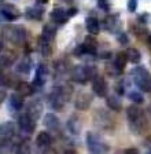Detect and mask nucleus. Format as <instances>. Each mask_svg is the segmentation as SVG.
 Listing matches in <instances>:
<instances>
[{"mask_svg": "<svg viewBox=\"0 0 151 154\" xmlns=\"http://www.w3.org/2000/svg\"><path fill=\"white\" fill-rule=\"evenodd\" d=\"M3 50V42H2V38H0V51Z\"/></svg>", "mask_w": 151, "mask_h": 154, "instance_id": "obj_35", "label": "nucleus"}, {"mask_svg": "<svg viewBox=\"0 0 151 154\" xmlns=\"http://www.w3.org/2000/svg\"><path fill=\"white\" fill-rule=\"evenodd\" d=\"M55 33H56V30H55V28L52 25H45L44 28H43V37H45L47 40H50V42H52L55 37Z\"/></svg>", "mask_w": 151, "mask_h": 154, "instance_id": "obj_26", "label": "nucleus"}, {"mask_svg": "<svg viewBox=\"0 0 151 154\" xmlns=\"http://www.w3.org/2000/svg\"><path fill=\"white\" fill-rule=\"evenodd\" d=\"M47 74H48V72H47V66L45 65H39V67H37V72H36V76H35V84L36 85H43V84L45 83V80H47Z\"/></svg>", "mask_w": 151, "mask_h": 154, "instance_id": "obj_16", "label": "nucleus"}, {"mask_svg": "<svg viewBox=\"0 0 151 154\" xmlns=\"http://www.w3.org/2000/svg\"><path fill=\"white\" fill-rule=\"evenodd\" d=\"M0 14L7 19V21H15L18 17H20V11L13 4H4L0 8Z\"/></svg>", "mask_w": 151, "mask_h": 154, "instance_id": "obj_10", "label": "nucleus"}, {"mask_svg": "<svg viewBox=\"0 0 151 154\" xmlns=\"http://www.w3.org/2000/svg\"><path fill=\"white\" fill-rule=\"evenodd\" d=\"M137 6V0H129L128 2V10L129 11H135Z\"/></svg>", "mask_w": 151, "mask_h": 154, "instance_id": "obj_31", "label": "nucleus"}, {"mask_svg": "<svg viewBox=\"0 0 151 154\" xmlns=\"http://www.w3.org/2000/svg\"><path fill=\"white\" fill-rule=\"evenodd\" d=\"M92 90L98 96H106L107 95V83L106 80L100 76H95L92 80Z\"/></svg>", "mask_w": 151, "mask_h": 154, "instance_id": "obj_6", "label": "nucleus"}, {"mask_svg": "<svg viewBox=\"0 0 151 154\" xmlns=\"http://www.w3.org/2000/svg\"><path fill=\"white\" fill-rule=\"evenodd\" d=\"M18 124H20V128L22 129L25 134H30V132H33L36 128V120L32 119L28 113L21 116L20 120H18Z\"/></svg>", "mask_w": 151, "mask_h": 154, "instance_id": "obj_7", "label": "nucleus"}, {"mask_svg": "<svg viewBox=\"0 0 151 154\" xmlns=\"http://www.w3.org/2000/svg\"><path fill=\"white\" fill-rule=\"evenodd\" d=\"M125 153L126 154H137L139 153V150H136V149H126V150H125Z\"/></svg>", "mask_w": 151, "mask_h": 154, "instance_id": "obj_32", "label": "nucleus"}, {"mask_svg": "<svg viewBox=\"0 0 151 154\" xmlns=\"http://www.w3.org/2000/svg\"><path fill=\"white\" fill-rule=\"evenodd\" d=\"M68 127H69V129H70L71 134L78 135L80 134V131H81L80 119H78V117H71V119L69 120V122H68Z\"/></svg>", "mask_w": 151, "mask_h": 154, "instance_id": "obj_25", "label": "nucleus"}, {"mask_svg": "<svg viewBox=\"0 0 151 154\" xmlns=\"http://www.w3.org/2000/svg\"><path fill=\"white\" fill-rule=\"evenodd\" d=\"M41 113H43V103L40 102L39 99L33 100L29 105V107H28V114L37 121V120L41 117Z\"/></svg>", "mask_w": 151, "mask_h": 154, "instance_id": "obj_11", "label": "nucleus"}, {"mask_svg": "<svg viewBox=\"0 0 151 154\" xmlns=\"http://www.w3.org/2000/svg\"><path fill=\"white\" fill-rule=\"evenodd\" d=\"M129 99H131L132 102H135L136 105H140V103L144 102V98H143L141 92H137V91H132V92L129 94Z\"/></svg>", "mask_w": 151, "mask_h": 154, "instance_id": "obj_28", "label": "nucleus"}, {"mask_svg": "<svg viewBox=\"0 0 151 154\" xmlns=\"http://www.w3.org/2000/svg\"><path fill=\"white\" fill-rule=\"evenodd\" d=\"M146 146H147V147L150 149V151H151V136L147 139V140H146Z\"/></svg>", "mask_w": 151, "mask_h": 154, "instance_id": "obj_33", "label": "nucleus"}, {"mask_svg": "<svg viewBox=\"0 0 151 154\" xmlns=\"http://www.w3.org/2000/svg\"><path fill=\"white\" fill-rule=\"evenodd\" d=\"M17 91H18L22 96H30L33 94V87L30 85L29 83L21 81V83L17 85Z\"/></svg>", "mask_w": 151, "mask_h": 154, "instance_id": "obj_23", "label": "nucleus"}, {"mask_svg": "<svg viewBox=\"0 0 151 154\" xmlns=\"http://www.w3.org/2000/svg\"><path fill=\"white\" fill-rule=\"evenodd\" d=\"M95 77V70L91 66H74L71 70V79L80 84H85Z\"/></svg>", "mask_w": 151, "mask_h": 154, "instance_id": "obj_5", "label": "nucleus"}, {"mask_svg": "<svg viewBox=\"0 0 151 154\" xmlns=\"http://www.w3.org/2000/svg\"><path fill=\"white\" fill-rule=\"evenodd\" d=\"M106 105L109 106L111 110H114V112H118V110H121V100H119V98L117 95H110L107 96L106 99Z\"/></svg>", "mask_w": 151, "mask_h": 154, "instance_id": "obj_22", "label": "nucleus"}, {"mask_svg": "<svg viewBox=\"0 0 151 154\" xmlns=\"http://www.w3.org/2000/svg\"><path fill=\"white\" fill-rule=\"evenodd\" d=\"M95 121H96V125H99L100 128H103V129H110L114 125V120L109 114L103 113V110H99L95 114Z\"/></svg>", "mask_w": 151, "mask_h": 154, "instance_id": "obj_9", "label": "nucleus"}, {"mask_svg": "<svg viewBox=\"0 0 151 154\" xmlns=\"http://www.w3.org/2000/svg\"><path fill=\"white\" fill-rule=\"evenodd\" d=\"M126 116H128V121H129V128L133 134L139 135L147 128V120L146 116L143 114L137 106H129L126 109Z\"/></svg>", "mask_w": 151, "mask_h": 154, "instance_id": "obj_1", "label": "nucleus"}, {"mask_svg": "<svg viewBox=\"0 0 151 154\" xmlns=\"http://www.w3.org/2000/svg\"><path fill=\"white\" fill-rule=\"evenodd\" d=\"M4 83H6V79H4V76H2V74H0V85H3Z\"/></svg>", "mask_w": 151, "mask_h": 154, "instance_id": "obj_34", "label": "nucleus"}, {"mask_svg": "<svg viewBox=\"0 0 151 154\" xmlns=\"http://www.w3.org/2000/svg\"><path fill=\"white\" fill-rule=\"evenodd\" d=\"M92 103V95L89 92H80L76 96V100H74V106L77 107L78 110H87L88 107Z\"/></svg>", "mask_w": 151, "mask_h": 154, "instance_id": "obj_8", "label": "nucleus"}, {"mask_svg": "<svg viewBox=\"0 0 151 154\" xmlns=\"http://www.w3.org/2000/svg\"><path fill=\"white\" fill-rule=\"evenodd\" d=\"M44 125L51 131H58L59 127H61V122L54 113H47L44 116Z\"/></svg>", "mask_w": 151, "mask_h": 154, "instance_id": "obj_13", "label": "nucleus"}, {"mask_svg": "<svg viewBox=\"0 0 151 154\" xmlns=\"http://www.w3.org/2000/svg\"><path fill=\"white\" fill-rule=\"evenodd\" d=\"M87 30L89 32V35H98L99 33V29H100V25H99V21H98L95 17H89L87 18Z\"/></svg>", "mask_w": 151, "mask_h": 154, "instance_id": "obj_17", "label": "nucleus"}, {"mask_svg": "<svg viewBox=\"0 0 151 154\" xmlns=\"http://www.w3.org/2000/svg\"><path fill=\"white\" fill-rule=\"evenodd\" d=\"M22 105H23V96L21 95L20 92L13 94V95L10 96V106L14 110H21Z\"/></svg>", "mask_w": 151, "mask_h": 154, "instance_id": "obj_20", "label": "nucleus"}, {"mask_svg": "<svg viewBox=\"0 0 151 154\" xmlns=\"http://www.w3.org/2000/svg\"><path fill=\"white\" fill-rule=\"evenodd\" d=\"M51 18H52V21H54L55 23H59V25H62V23H65L66 21H68L69 14H68V11H66L65 8H61V7H58V8H54V10H52Z\"/></svg>", "mask_w": 151, "mask_h": 154, "instance_id": "obj_12", "label": "nucleus"}, {"mask_svg": "<svg viewBox=\"0 0 151 154\" xmlns=\"http://www.w3.org/2000/svg\"><path fill=\"white\" fill-rule=\"evenodd\" d=\"M148 114H150V117H151V105L148 106Z\"/></svg>", "mask_w": 151, "mask_h": 154, "instance_id": "obj_36", "label": "nucleus"}, {"mask_svg": "<svg viewBox=\"0 0 151 154\" xmlns=\"http://www.w3.org/2000/svg\"><path fill=\"white\" fill-rule=\"evenodd\" d=\"M36 143H37V146L39 147H43V149H47L51 146L52 143V138H51V135L48 134V132H40L39 135H37V138H36Z\"/></svg>", "mask_w": 151, "mask_h": 154, "instance_id": "obj_15", "label": "nucleus"}, {"mask_svg": "<svg viewBox=\"0 0 151 154\" xmlns=\"http://www.w3.org/2000/svg\"><path fill=\"white\" fill-rule=\"evenodd\" d=\"M3 35L8 42L13 43V44H17V45L22 44L26 38L25 29L21 28V26H6V28L3 29Z\"/></svg>", "mask_w": 151, "mask_h": 154, "instance_id": "obj_4", "label": "nucleus"}, {"mask_svg": "<svg viewBox=\"0 0 151 154\" xmlns=\"http://www.w3.org/2000/svg\"><path fill=\"white\" fill-rule=\"evenodd\" d=\"M30 70H32V59L30 58L21 59V62L17 66V72L22 74H28V73H30Z\"/></svg>", "mask_w": 151, "mask_h": 154, "instance_id": "obj_18", "label": "nucleus"}, {"mask_svg": "<svg viewBox=\"0 0 151 154\" xmlns=\"http://www.w3.org/2000/svg\"><path fill=\"white\" fill-rule=\"evenodd\" d=\"M98 6H99L102 10H104V11H107V10L110 8L109 0H98Z\"/></svg>", "mask_w": 151, "mask_h": 154, "instance_id": "obj_30", "label": "nucleus"}, {"mask_svg": "<svg viewBox=\"0 0 151 154\" xmlns=\"http://www.w3.org/2000/svg\"><path fill=\"white\" fill-rule=\"evenodd\" d=\"M125 57L129 62H132V63H137V62H140L141 55L136 48H128V50L125 51Z\"/></svg>", "mask_w": 151, "mask_h": 154, "instance_id": "obj_24", "label": "nucleus"}, {"mask_svg": "<svg viewBox=\"0 0 151 154\" xmlns=\"http://www.w3.org/2000/svg\"><path fill=\"white\" fill-rule=\"evenodd\" d=\"M39 51L43 57H51L52 55V45L51 42L47 40L45 37H40L39 38Z\"/></svg>", "mask_w": 151, "mask_h": 154, "instance_id": "obj_14", "label": "nucleus"}, {"mask_svg": "<svg viewBox=\"0 0 151 154\" xmlns=\"http://www.w3.org/2000/svg\"><path fill=\"white\" fill-rule=\"evenodd\" d=\"M44 15V11H43L41 7H29L26 10V17L30 19H41Z\"/></svg>", "mask_w": 151, "mask_h": 154, "instance_id": "obj_21", "label": "nucleus"}, {"mask_svg": "<svg viewBox=\"0 0 151 154\" xmlns=\"http://www.w3.org/2000/svg\"><path fill=\"white\" fill-rule=\"evenodd\" d=\"M87 144L91 153H106L109 151V144L104 142V139L98 134L88 132L87 134Z\"/></svg>", "mask_w": 151, "mask_h": 154, "instance_id": "obj_3", "label": "nucleus"}, {"mask_svg": "<svg viewBox=\"0 0 151 154\" xmlns=\"http://www.w3.org/2000/svg\"><path fill=\"white\" fill-rule=\"evenodd\" d=\"M41 3H47V0H43V2H41Z\"/></svg>", "mask_w": 151, "mask_h": 154, "instance_id": "obj_38", "label": "nucleus"}, {"mask_svg": "<svg viewBox=\"0 0 151 154\" xmlns=\"http://www.w3.org/2000/svg\"><path fill=\"white\" fill-rule=\"evenodd\" d=\"M14 62V57H8V55H2L0 57V67H7V66H10L11 63Z\"/></svg>", "mask_w": 151, "mask_h": 154, "instance_id": "obj_29", "label": "nucleus"}, {"mask_svg": "<svg viewBox=\"0 0 151 154\" xmlns=\"http://www.w3.org/2000/svg\"><path fill=\"white\" fill-rule=\"evenodd\" d=\"M126 57H125V54H117V57H116V59H114V66L117 67V69H119V70H124V67H125V65H126Z\"/></svg>", "mask_w": 151, "mask_h": 154, "instance_id": "obj_27", "label": "nucleus"}, {"mask_svg": "<svg viewBox=\"0 0 151 154\" xmlns=\"http://www.w3.org/2000/svg\"><path fill=\"white\" fill-rule=\"evenodd\" d=\"M132 74H133V80H135L136 85L141 91L151 94V74L144 67H136L135 70L132 72Z\"/></svg>", "mask_w": 151, "mask_h": 154, "instance_id": "obj_2", "label": "nucleus"}, {"mask_svg": "<svg viewBox=\"0 0 151 154\" xmlns=\"http://www.w3.org/2000/svg\"><path fill=\"white\" fill-rule=\"evenodd\" d=\"M148 45H150V48H151V36L148 37Z\"/></svg>", "mask_w": 151, "mask_h": 154, "instance_id": "obj_37", "label": "nucleus"}, {"mask_svg": "<svg viewBox=\"0 0 151 154\" xmlns=\"http://www.w3.org/2000/svg\"><path fill=\"white\" fill-rule=\"evenodd\" d=\"M14 132H15V128H14L13 122H4L3 125H0V135L4 136V138H13Z\"/></svg>", "mask_w": 151, "mask_h": 154, "instance_id": "obj_19", "label": "nucleus"}]
</instances>
